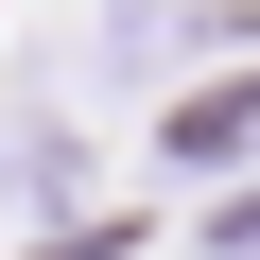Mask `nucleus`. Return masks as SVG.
<instances>
[{"label":"nucleus","instance_id":"nucleus-1","mask_svg":"<svg viewBox=\"0 0 260 260\" xmlns=\"http://www.w3.org/2000/svg\"><path fill=\"white\" fill-rule=\"evenodd\" d=\"M191 35H260V0H121V52H191Z\"/></svg>","mask_w":260,"mask_h":260}]
</instances>
